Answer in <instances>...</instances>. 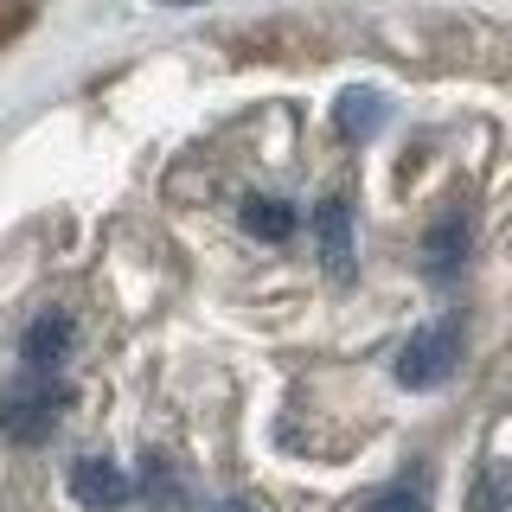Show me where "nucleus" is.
<instances>
[{"mask_svg": "<svg viewBox=\"0 0 512 512\" xmlns=\"http://www.w3.org/2000/svg\"><path fill=\"white\" fill-rule=\"evenodd\" d=\"M71 493L84 500L90 512H116L135 500V480H128L116 461H103V455H84V461H71Z\"/></svg>", "mask_w": 512, "mask_h": 512, "instance_id": "5", "label": "nucleus"}, {"mask_svg": "<svg viewBox=\"0 0 512 512\" xmlns=\"http://www.w3.org/2000/svg\"><path fill=\"white\" fill-rule=\"evenodd\" d=\"M237 218H244V231L263 237V244H288V237H295V224H301L295 205H288V199H269V192H250Z\"/></svg>", "mask_w": 512, "mask_h": 512, "instance_id": "8", "label": "nucleus"}, {"mask_svg": "<svg viewBox=\"0 0 512 512\" xmlns=\"http://www.w3.org/2000/svg\"><path fill=\"white\" fill-rule=\"evenodd\" d=\"M512 506V461H487L468 487V512H506Z\"/></svg>", "mask_w": 512, "mask_h": 512, "instance_id": "9", "label": "nucleus"}, {"mask_svg": "<svg viewBox=\"0 0 512 512\" xmlns=\"http://www.w3.org/2000/svg\"><path fill=\"white\" fill-rule=\"evenodd\" d=\"M314 237H320V263H327L333 282H352V205L346 192H327V199L314 205Z\"/></svg>", "mask_w": 512, "mask_h": 512, "instance_id": "4", "label": "nucleus"}, {"mask_svg": "<svg viewBox=\"0 0 512 512\" xmlns=\"http://www.w3.org/2000/svg\"><path fill=\"white\" fill-rule=\"evenodd\" d=\"M455 365H461V320H436V327L410 333L391 372H397V384H404V391H436V384L455 372Z\"/></svg>", "mask_w": 512, "mask_h": 512, "instance_id": "1", "label": "nucleus"}, {"mask_svg": "<svg viewBox=\"0 0 512 512\" xmlns=\"http://www.w3.org/2000/svg\"><path fill=\"white\" fill-rule=\"evenodd\" d=\"M468 244H474L468 212H442L436 224H429V237H423V269L429 276H455V269L468 263Z\"/></svg>", "mask_w": 512, "mask_h": 512, "instance_id": "6", "label": "nucleus"}, {"mask_svg": "<svg viewBox=\"0 0 512 512\" xmlns=\"http://www.w3.org/2000/svg\"><path fill=\"white\" fill-rule=\"evenodd\" d=\"M218 512H256V506H250V500H224Z\"/></svg>", "mask_w": 512, "mask_h": 512, "instance_id": "12", "label": "nucleus"}, {"mask_svg": "<svg viewBox=\"0 0 512 512\" xmlns=\"http://www.w3.org/2000/svg\"><path fill=\"white\" fill-rule=\"evenodd\" d=\"M384 116H391V103H384L378 90H346L340 103H333V128H340V141H372Z\"/></svg>", "mask_w": 512, "mask_h": 512, "instance_id": "7", "label": "nucleus"}, {"mask_svg": "<svg viewBox=\"0 0 512 512\" xmlns=\"http://www.w3.org/2000/svg\"><path fill=\"white\" fill-rule=\"evenodd\" d=\"M71 346H77V320L64 314V308H45L20 333V359H26V372H39V378H52L58 365L71 359Z\"/></svg>", "mask_w": 512, "mask_h": 512, "instance_id": "3", "label": "nucleus"}, {"mask_svg": "<svg viewBox=\"0 0 512 512\" xmlns=\"http://www.w3.org/2000/svg\"><path fill=\"white\" fill-rule=\"evenodd\" d=\"M141 487H148V500H160L167 512H186V493H180V480H173V461H167V455H148Z\"/></svg>", "mask_w": 512, "mask_h": 512, "instance_id": "10", "label": "nucleus"}, {"mask_svg": "<svg viewBox=\"0 0 512 512\" xmlns=\"http://www.w3.org/2000/svg\"><path fill=\"white\" fill-rule=\"evenodd\" d=\"M359 512H429L423 506V493H410V487H391V493H372Z\"/></svg>", "mask_w": 512, "mask_h": 512, "instance_id": "11", "label": "nucleus"}, {"mask_svg": "<svg viewBox=\"0 0 512 512\" xmlns=\"http://www.w3.org/2000/svg\"><path fill=\"white\" fill-rule=\"evenodd\" d=\"M64 410H71V384L32 378L26 391H7V397H0V429H7L13 442H45L58 429Z\"/></svg>", "mask_w": 512, "mask_h": 512, "instance_id": "2", "label": "nucleus"}]
</instances>
